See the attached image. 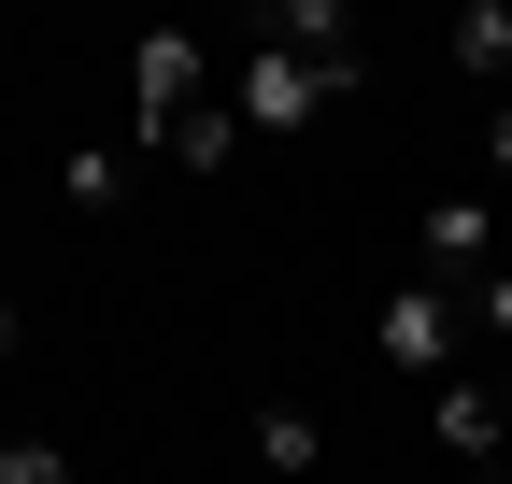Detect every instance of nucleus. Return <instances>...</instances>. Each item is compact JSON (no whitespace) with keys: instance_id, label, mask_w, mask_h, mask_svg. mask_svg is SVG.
Returning <instances> with one entry per match:
<instances>
[{"instance_id":"20e7f679","label":"nucleus","mask_w":512,"mask_h":484,"mask_svg":"<svg viewBox=\"0 0 512 484\" xmlns=\"http://www.w3.org/2000/svg\"><path fill=\"white\" fill-rule=\"evenodd\" d=\"M427 428H441V456H470V470H498V442H512V413H498V385H427Z\"/></svg>"},{"instance_id":"6e6552de","label":"nucleus","mask_w":512,"mask_h":484,"mask_svg":"<svg viewBox=\"0 0 512 484\" xmlns=\"http://www.w3.org/2000/svg\"><path fill=\"white\" fill-rule=\"evenodd\" d=\"M228 157H242V114H228V100L171 114V171H228Z\"/></svg>"},{"instance_id":"4468645a","label":"nucleus","mask_w":512,"mask_h":484,"mask_svg":"<svg viewBox=\"0 0 512 484\" xmlns=\"http://www.w3.org/2000/svg\"><path fill=\"white\" fill-rule=\"evenodd\" d=\"M498 413H512V356H498Z\"/></svg>"},{"instance_id":"1a4fd4ad","label":"nucleus","mask_w":512,"mask_h":484,"mask_svg":"<svg viewBox=\"0 0 512 484\" xmlns=\"http://www.w3.org/2000/svg\"><path fill=\"white\" fill-rule=\"evenodd\" d=\"M470 257H484V200L456 186V200H427V271H456V285H470Z\"/></svg>"},{"instance_id":"7ed1b4c3","label":"nucleus","mask_w":512,"mask_h":484,"mask_svg":"<svg viewBox=\"0 0 512 484\" xmlns=\"http://www.w3.org/2000/svg\"><path fill=\"white\" fill-rule=\"evenodd\" d=\"M200 100H214V43L200 29H143L128 43V114H143L128 157H171V114H200Z\"/></svg>"},{"instance_id":"ddd939ff","label":"nucleus","mask_w":512,"mask_h":484,"mask_svg":"<svg viewBox=\"0 0 512 484\" xmlns=\"http://www.w3.org/2000/svg\"><path fill=\"white\" fill-rule=\"evenodd\" d=\"M484 171H512V114H498V129H484Z\"/></svg>"},{"instance_id":"39448f33","label":"nucleus","mask_w":512,"mask_h":484,"mask_svg":"<svg viewBox=\"0 0 512 484\" xmlns=\"http://www.w3.org/2000/svg\"><path fill=\"white\" fill-rule=\"evenodd\" d=\"M242 43H285V57H356V15L342 0H256Z\"/></svg>"},{"instance_id":"9d476101","label":"nucleus","mask_w":512,"mask_h":484,"mask_svg":"<svg viewBox=\"0 0 512 484\" xmlns=\"http://www.w3.org/2000/svg\"><path fill=\"white\" fill-rule=\"evenodd\" d=\"M456 72H470V86L512 72V0H470V15H456Z\"/></svg>"},{"instance_id":"dca6fc26","label":"nucleus","mask_w":512,"mask_h":484,"mask_svg":"<svg viewBox=\"0 0 512 484\" xmlns=\"http://www.w3.org/2000/svg\"><path fill=\"white\" fill-rule=\"evenodd\" d=\"M384 484H399V470H384Z\"/></svg>"},{"instance_id":"f03ea898","label":"nucleus","mask_w":512,"mask_h":484,"mask_svg":"<svg viewBox=\"0 0 512 484\" xmlns=\"http://www.w3.org/2000/svg\"><path fill=\"white\" fill-rule=\"evenodd\" d=\"M456 328H470V285H456V271H399L384 314H370V356H384L399 385H456Z\"/></svg>"},{"instance_id":"f8f14e48","label":"nucleus","mask_w":512,"mask_h":484,"mask_svg":"<svg viewBox=\"0 0 512 484\" xmlns=\"http://www.w3.org/2000/svg\"><path fill=\"white\" fill-rule=\"evenodd\" d=\"M470 314L498 328V356H512V271H470Z\"/></svg>"},{"instance_id":"f257e3e1","label":"nucleus","mask_w":512,"mask_h":484,"mask_svg":"<svg viewBox=\"0 0 512 484\" xmlns=\"http://www.w3.org/2000/svg\"><path fill=\"white\" fill-rule=\"evenodd\" d=\"M356 72H370V57H285V43H242V57H228V114H242V143H299Z\"/></svg>"},{"instance_id":"423d86ee","label":"nucleus","mask_w":512,"mask_h":484,"mask_svg":"<svg viewBox=\"0 0 512 484\" xmlns=\"http://www.w3.org/2000/svg\"><path fill=\"white\" fill-rule=\"evenodd\" d=\"M256 470H271V484H313V470H328V428H313L299 399H271V413H256Z\"/></svg>"},{"instance_id":"0eeeda50","label":"nucleus","mask_w":512,"mask_h":484,"mask_svg":"<svg viewBox=\"0 0 512 484\" xmlns=\"http://www.w3.org/2000/svg\"><path fill=\"white\" fill-rule=\"evenodd\" d=\"M57 200H72V214H114L128 200V143H72V157H57Z\"/></svg>"},{"instance_id":"9b49d317","label":"nucleus","mask_w":512,"mask_h":484,"mask_svg":"<svg viewBox=\"0 0 512 484\" xmlns=\"http://www.w3.org/2000/svg\"><path fill=\"white\" fill-rule=\"evenodd\" d=\"M0 484H72V456L57 442H0Z\"/></svg>"},{"instance_id":"2eb2a0df","label":"nucleus","mask_w":512,"mask_h":484,"mask_svg":"<svg viewBox=\"0 0 512 484\" xmlns=\"http://www.w3.org/2000/svg\"><path fill=\"white\" fill-rule=\"evenodd\" d=\"M0 356H15V314H0Z\"/></svg>"}]
</instances>
